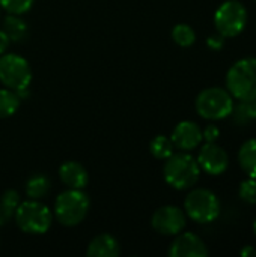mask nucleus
Wrapping results in <instances>:
<instances>
[{
	"label": "nucleus",
	"mask_w": 256,
	"mask_h": 257,
	"mask_svg": "<svg viewBox=\"0 0 256 257\" xmlns=\"http://www.w3.org/2000/svg\"><path fill=\"white\" fill-rule=\"evenodd\" d=\"M234 96L225 87H207L196 96L195 108L207 120H222L231 116L234 110Z\"/></svg>",
	"instance_id": "nucleus-4"
},
{
	"label": "nucleus",
	"mask_w": 256,
	"mask_h": 257,
	"mask_svg": "<svg viewBox=\"0 0 256 257\" xmlns=\"http://www.w3.org/2000/svg\"><path fill=\"white\" fill-rule=\"evenodd\" d=\"M89 197L83 190L68 188L60 193L54 202V215L65 227L78 226L89 212Z\"/></svg>",
	"instance_id": "nucleus-5"
},
{
	"label": "nucleus",
	"mask_w": 256,
	"mask_h": 257,
	"mask_svg": "<svg viewBox=\"0 0 256 257\" xmlns=\"http://www.w3.org/2000/svg\"><path fill=\"white\" fill-rule=\"evenodd\" d=\"M2 30L8 35L9 41L21 42L27 35V23L17 14H8L3 18Z\"/></svg>",
	"instance_id": "nucleus-15"
},
{
	"label": "nucleus",
	"mask_w": 256,
	"mask_h": 257,
	"mask_svg": "<svg viewBox=\"0 0 256 257\" xmlns=\"http://www.w3.org/2000/svg\"><path fill=\"white\" fill-rule=\"evenodd\" d=\"M9 38H8V35L0 29V56L3 54V53H6V50H8V47H9Z\"/></svg>",
	"instance_id": "nucleus-28"
},
{
	"label": "nucleus",
	"mask_w": 256,
	"mask_h": 257,
	"mask_svg": "<svg viewBox=\"0 0 256 257\" xmlns=\"http://www.w3.org/2000/svg\"><path fill=\"white\" fill-rule=\"evenodd\" d=\"M170 257H207L208 248L205 242L195 233L186 232L178 233L174 239L170 248H169Z\"/></svg>",
	"instance_id": "nucleus-12"
},
{
	"label": "nucleus",
	"mask_w": 256,
	"mask_h": 257,
	"mask_svg": "<svg viewBox=\"0 0 256 257\" xmlns=\"http://www.w3.org/2000/svg\"><path fill=\"white\" fill-rule=\"evenodd\" d=\"M51 188V182L45 175L35 173L26 181V196L32 200H42Z\"/></svg>",
	"instance_id": "nucleus-17"
},
{
	"label": "nucleus",
	"mask_w": 256,
	"mask_h": 257,
	"mask_svg": "<svg viewBox=\"0 0 256 257\" xmlns=\"http://www.w3.org/2000/svg\"><path fill=\"white\" fill-rule=\"evenodd\" d=\"M226 89L234 99L256 98V57L237 60L226 74Z\"/></svg>",
	"instance_id": "nucleus-3"
},
{
	"label": "nucleus",
	"mask_w": 256,
	"mask_h": 257,
	"mask_svg": "<svg viewBox=\"0 0 256 257\" xmlns=\"http://www.w3.org/2000/svg\"><path fill=\"white\" fill-rule=\"evenodd\" d=\"M220 200L219 197L207 188L192 190L184 200L186 217L199 224H208L217 220L220 215Z\"/></svg>",
	"instance_id": "nucleus-6"
},
{
	"label": "nucleus",
	"mask_w": 256,
	"mask_h": 257,
	"mask_svg": "<svg viewBox=\"0 0 256 257\" xmlns=\"http://www.w3.org/2000/svg\"><path fill=\"white\" fill-rule=\"evenodd\" d=\"M152 229L163 236H177L186 227V212L174 205L158 208L151 218Z\"/></svg>",
	"instance_id": "nucleus-9"
},
{
	"label": "nucleus",
	"mask_w": 256,
	"mask_h": 257,
	"mask_svg": "<svg viewBox=\"0 0 256 257\" xmlns=\"http://www.w3.org/2000/svg\"><path fill=\"white\" fill-rule=\"evenodd\" d=\"M170 140L177 149L190 152L202 143V130L198 123L192 120H183L174 128Z\"/></svg>",
	"instance_id": "nucleus-11"
},
{
	"label": "nucleus",
	"mask_w": 256,
	"mask_h": 257,
	"mask_svg": "<svg viewBox=\"0 0 256 257\" xmlns=\"http://www.w3.org/2000/svg\"><path fill=\"white\" fill-rule=\"evenodd\" d=\"M235 123L238 125H247L256 120V98L255 99H241L237 105H234V110L231 113Z\"/></svg>",
	"instance_id": "nucleus-18"
},
{
	"label": "nucleus",
	"mask_w": 256,
	"mask_h": 257,
	"mask_svg": "<svg viewBox=\"0 0 256 257\" xmlns=\"http://www.w3.org/2000/svg\"><path fill=\"white\" fill-rule=\"evenodd\" d=\"M202 137H204V140L205 142H210V143H213V142H217L219 140V137H220V130H219V126L217 125H207L204 130H202Z\"/></svg>",
	"instance_id": "nucleus-25"
},
{
	"label": "nucleus",
	"mask_w": 256,
	"mask_h": 257,
	"mask_svg": "<svg viewBox=\"0 0 256 257\" xmlns=\"http://www.w3.org/2000/svg\"><path fill=\"white\" fill-rule=\"evenodd\" d=\"M170 35H172L174 42L180 47H190L196 41V33H195L193 27L186 23L175 24Z\"/></svg>",
	"instance_id": "nucleus-21"
},
{
	"label": "nucleus",
	"mask_w": 256,
	"mask_h": 257,
	"mask_svg": "<svg viewBox=\"0 0 256 257\" xmlns=\"http://www.w3.org/2000/svg\"><path fill=\"white\" fill-rule=\"evenodd\" d=\"M241 256L243 257L256 256V250L255 248H252V247H244V248L241 250Z\"/></svg>",
	"instance_id": "nucleus-29"
},
{
	"label": "nucleus",
	"mask_w": 256,
	"mask_h": 257,
	"mask_svg": "<svg viewBox=\"0 0 256 257\" xmlns=\"http://www.w3.org/2000/svg\"><path fill=\"white\" fill-rule=\"evenodd\" d=\"M14 209H11V208H8V206H5L3 203H0V226H5V224H8V221L14 217Z\"/></svg>",
	"instance_id": "nucleus-27"
},
{
	"label": "nucleus",
	"mask_w": 256,
	"mask_h": 257,
	"mask_svg": "<svg viewBox=\"0 0 256 257\" xmlns=\"http://www.w3.org/2000/svg\"><path fill=\"white\" fill-rule=\"evenodd\" d=\"M14 220L17 227L29 235H44L53 223V214L47 205L41 200H26L21 202L15 212Z\"/></svg>",
	"instance_id": "nucleus-2"
},
{
	"label": "nucleus",
	"mask_w": 256,
	"mask_h": 257,
	"mask_svg": "<svg viewBox=\"0 0 256 257\" xmlns=\"http://www.w3.org/2000/svg\"><path fill=\"white\" fill-rule=\"evenodd\" d=\"M59 178L68 188L74 190H83L89 182L88 170L78 161L63 163L59 169Z\"/></svg>",
	"instance_id": "nucleus-13"
},
{
	"label": "nucleus",
	"mask_w": 256,
	"mask_h": 257,
	"mask_svg": "<svg viewBox=\"0 0 256 257\" xmlns=\"http://www.w3.org/2000/svg\"><path fill=\"white\" fill-rule=\"evenodd\" d=\"M196 160H198L201 170H204L205 173H208L211 176H220L229 167L228 152L222 146H219L216 142H213V143L207 142L199 149Z\"/></svg>",
	"instance_id": "nucleus-10"
},
{
	"label": "nucleus",
	"mask_w": 256,
	"mask_h": 257,
	"mask_svg": "<svg viewBox=\"0 0 256 257\" xmlns=\"http://www.w3.org/2000/svg\"><path fill=\"white\" fill-rule=\"evenodd\" d=\"M119 242L109 233H101L95 236L89 242L86 250V254L89 257H116L119 256Z\"/></svg>",
	"instance_id": "nucleus-14"
},
{
	"label": "nucleus",
	"mask_w": 256,
	"mask_h": 257,
	"mask_svg": "<svg viewBox=\"0 0 256 257\" xmlns=\"http://www.w3.org/2000/svg\"><path fill=\"white\" fill-rule=\"evenodd\" d=\"M225 39H226L225 36H222L220 33H217V35H213V36H210L207 39V45L210 48H213V50H222L223 45H225Z\"/></svg>",
	"instance_id": "nucleus-26"
},
{
	"label": "nucleus",
	"mask_w": 256,
	"mask_h": 257,
	"mask_svg": "<svg viewBox=\"0 0 256 257\" xmlns=\"http://www.w3.org/2000/svg\"><path fill=\"white\" fill-rule=\"evenodd\" d=\"M20 102L21 99L17 95V92L8 87L0 89V119H6L15 114L20 107Z\"/></svg>",
	"instance_id": "nucleus-19"
},
{
	"label": "nucleus",
	"mask_w": 256,
	"mask_h": 257,
	"mask_svg": "<svg viewBox=\"0 0 256 257\" xmlns=\"http://www.w3.org/2000/svg\"><path fill=\"white\" fill-rule=\"evenodd\" d=\"M0 203H3L5 206H8V208H11V209L15 211L17 206L21 203L20 194H18L15 190H8V191L3 193V196H2V199H0Z\"/></svg>",
	"instance_id": "nucleus-24"
},
{
	"label": "nucleus",
	"mask_w": 256,
	"mask_h": 257,
	"mask_svg": "<svg viewBox=\"0 0 256 257\" xmlns=\"http://www.w3.org/2000/svg\"><path fill=\"white\" fill-rule=\"evenodd\" d=\"M174 143L170 140V137L164 136V134H158L155 136L151 143H149V151L152 154V157H155L157 160H166L174 154Z\"/></svg>",
	"instance_id": "nucleus-20"
},
{
	"label": "nucleus",
	"mask_w": 256,
	"mask_h": 257,
	"mask_svg": "<svg viewBox=\"0 0 256 257\" xmlns=\"http://www.w3.org/2000/svg\"><path fill=\"white\" fill-rule=\"evenodd\" d=\"M163 175H164L166 182L172 188L189 190L193 185H196V182L199 181L201 167L198 164V160L193 155L181 151L166 158Z\"/></svg>",
	"instance_id": "nucleus-1"
},
{
	"label": "nucleus",
	"mask_w": 256,
	"mask_h": 257,
	"mask_svg": "<svg viewBox=\"0 0 256 257\" xmlns=\"http://www.w3.org/2000/svg\"><path fill=\"white\" fill-rule=\"evenodd\" d=\"M253 232H255V235H256V218H255V221H253Z\"/></svg>",
	"instance_id": "nucleus-30"
},
{
	"label": "nucleus",
	"mask_w": 256,
	"mask_h": 257,
	"mask_svg": "<svg viewBox=\"0 0 256 257\" xmlns=\"http://www.w3.org/2000/svg\"><path fill=\"white\" fill-rule=\"evenodd\" d=\"M240 199L247 205H256V178H247L240 184L238 188Z\"/></svg>",
	"instance_id": "nucleus-22"
},
{
	"label": "nucleus",
	"mask_w": 256,
	"mask_h": 257,
	"mask_svg": "<svg viewBox=\"0 0 256 257\" xmlns=\"http://www.w3.org/2000/svg\"><path fill=\"white\" fill-rule=\"evenodd\" d=\"M32 81V68L29 62L14 53H3L0 56V83L14 90L20 92L29 89Z\"/></svg>",
	"instance_id": "nucleus-8"
},
{
	"label": "nucleus",
	"mask_w": 256,
	"mask_h": 257,
	"mask_svg": "<svg viewBox=\"0 0 256 257\" xmlns=\"http://www.w3.org/2000/svg\"><path fill=\"white\" fill-rule=\"evenodd\" d=\"M35 0H0V8L5 9L8 14H17L21 15L27 12Z\"/></svg>",
	"instance_id": "nucleus-23"
},
{
	"label": "nucleus",
	"mask_w": 256,
	"mask_h": 257,
	"mask_svg": "<svg viewBox=\"0 0 256 257\" xmlns=\"http://www.w3.org/2000/svg\"><path fill=\"white\" fill-rule=\"evenodd\" d=\"M238 163L247 176L256 178V137L246 140L241 145L238 151Z\"/></svg>",
	"instance_id": "nucleus-16"
},
{
	"label": "nucleus",
	"mask_w": 256,
	"mask_h": 257,
	"mask_svg": "<svg viewBox=\"0 0 256 257\" xmlns=\"http://www.w3.org/2000/svg\"><path fill=\"white\" fill-rule=\"evenodd\" d=\"M247 8L240 0H226L214 12V27L225 38L238 36L247 24Z\"/></svg>",
	"instance_id": "nucleus-7"
}]
</instances>
